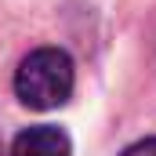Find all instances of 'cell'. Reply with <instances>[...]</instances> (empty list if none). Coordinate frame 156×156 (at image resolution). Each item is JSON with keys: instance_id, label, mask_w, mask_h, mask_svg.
<instances>
[{"instance_id": "obj_1", "label": "cell", "mask_w": 156, "mask_h": 156, "mask_svg": "<svg viewBox=\"0 0 156 156\" xmlns=\"http://www.w3.org/2000/svg\"><path fill=\"white\" fill-rule=\"evenodd\" d=\"M73 58L62 47H37L15 73V94L29 109H58L73 94Z\"/></svg>"}, {"instance_id": "obj_2", "label": "cell", "mask_w": 156, "mask_h": 156, "mask_svg": "<svg viewBox=\"0 0 156 156\" xmlns=\"http://www.w3.org/2000/svg\"><path fill=\"white\" fill-rule=\"evenodd\" d=\"M11 156H69V134L51 127V123H37V127H26L15 145Z\"/></svg>"}, {"instance_id": "obj_3", "label": "cell", "mask_w": 156, "mask_h": 156, "mask_svg": "<svg viewBox=\"0 0 156 156\" xmlns=\"http://www.w3.org/2000/svg\"><path fill=\"white\" fill-rule=\"evenodd\" d=\"M123 156H156V138H142L131 149H123Z\"/></svg>"}]
</instances>
